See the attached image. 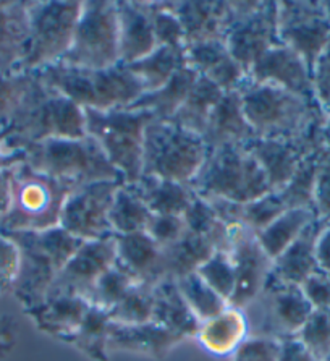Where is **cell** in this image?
<instances>
[{
	"label": "cell",
	"instance_id": "cell-42",
	"mask_svg": "<svg viewBox=\"0 0 330 361\" xmlns=\"http://www.w3.org/2000/svg\"><path fill=\"white\" fill-rule=\"evenodd\" d=\"M177 287L192 314L201 322L216 318L224 310L228 308V302L212 290L202 279L196 274H188L177 279Z\"/></svg>",
	"mask_w": 330,
	"mask_h": 361
},
{
	"label": "cell",
	"instance_id": "cell-59",
	"mask_svg": "<svg viewBox=\"0 0 330 361\" xmlns=\"http://www.w3.org/2000/svg\"><path fill=\"white\" fill-rule=\"evenodd\" d=\"M12 169L0 171V224L8 214L12 204Z\"/></svg>",
	"mask_w": 330,
	"mask_h": 361
},
{
	"label": "cell",
	"instance_id": "cell-4",
	"mask_svg": "<svg viewBox=\"0 0 330 361\" xmlns=\"http://www.w3.org/2000/svg\"><path fill=\"white\" fill-rule=\"evenodd\" d=\"M190 188L207 200L236 204L255 201L271 193V185L246 145H228L209 149L201 171Z\"/></svg>",
	"mask_w": 330,
	"mask_h": 361
},
{
	"label": "cell",
	"instance_id": "cell-29",
	"mask_svg": "<svg viewBox=\"0 0 330 361\" xmlns=\"http://www.w3.org/2000/svg\"><path fill=\"white\" fill-rule=\"evenodd\" d=\"M154 314L152 322L178 334L183 338L196 337L201 321L192 314L185 298L181 297L175 279L165 277L152 287Z\"/></svg>",
	"mask_w": 330,
	"mask_h": 361
},
{
	"label": "cell",
	"instance_id": "cell-57",
	"mask_svg": "<svg viewBox=\"0 0 330 361\" xmlns=\"http://www.w3.org/2000/svg\"><path fill=\"white\" fill-rule=\"evenodd\" d=\"M316 259L319 269L330 274V222L324 224L316 242Z\"/></svg>",
	"mask_w": 330,
	"mask_h": 361
},
{
	"label": "cell",
	"instance_id": "cell-17",
	"mask_svg": "<svg viewBox=\"0 0 330 361\" xmlns=\"http://www.w3.org/2000/svg\"><path fill=\"white\" fill-rule=\"evenodd\" d=\"M5 235H8L20 248V271L12 295H15L25 311L32 310L46 302L59 271L55 269L51 258L36 245L32 232Z\"/></svg>",
	"mask_w": 330,
	"mask_h": 361
},
{
	"label": "cell",
	"instance_id": "cell-27",
	"mask_svg": "<svg viewBox=\"0 0 330 361\" xmlns=\"http://www.w3.org/2000/svg\"><path fill=\"white\" fill-rule=\"evenodd\" d=\"M28 2L0 0V73L20 72L28 54Z\"/></svg>",
	"mask_w": 330,
	"mask_h": 361
},
{
	"label": "cell",
	"instance_id": "cell-34",
	"mask_svg": "<svg viewBox=\"0 0 330 361\" xmlns=\"http://www.w3.org/2000/svg\"><path fill=\"white\" fill-rule=\"evenodd\" d=\"M224 94L225 92L220 87L200 76L183 102V106L178 109V112L175 114L170 122L191 131V133L200 135L202 138L207 120Z\"/></svg>",
	"mask_w": 330,
	"mask_h": 361
},
{
	"label": "cell",
	"instance_id": "cell-43",
	"mask_svg": "<svg viewBox=\"0 0 330 361\" xmlns=\"http://www.w3.org/2000/svg\"><path fill=\"white\" fill-rule=\"evenodd\" d=\"M152 286H147V283H136L120 300L118 305L109 311L110 321L115 324H146V322H152Z\"/></svg>",
	"mask_w": 330,
	"mask_h": 361
},
{
	"label": "cell",
	"instance_id": "cell-52",
	"mask_svg": "<svg viewBox=\"0 0 330 361\" xmlns=\"http://www.w3.org/2000/svg\"><path fill=\"white\" fill-rule=\"evenodd\" d=\"M314 214L321 221L330 222V151L326 147L314 190Z\"/></svg>",
	"mask_w": 330,
	"mask_h": 361
},
{
	"label": "cell",
	"instance_id": "cell-58",
	"mask_svg": "<svg viewBox=\"0 0 330 361\" xmlns=\"http://www.w3.org/2000/svg\"><path fill=\"white\" fill-rule=\"evenodd\" d=\"M16 324L8 314L0 313V358H4L15 345Z\"/></svg>",
	"mask_w": 330,
	"mask_h": 361
},
{
	"label": "cell",
	"instance_id": "cell-20",
	"mask_svg": "<svg viewBox=\"0 0 330 361\" xmlns=\"http://www.w3.org/2000/svg\"><path fill=\"white\" fill-rule=\"evenodd\" d=\"M169 8L178 16L185 31L186 46L200 42L225 41L232 5L230 2H197V0H178L167 2Z\"/></svg>",
	"mask_w": 330,
	"mask_h": 361
},
{
	"label": "cell",
	"instance_id": "cell-1",
	"mask_svg": "<svg viewBox=\"0 0 330 361\" xmlns=\"http://www.w3.org/2000/svg\"><path fill=\"white\" fill-rule=\"evenodd\" d=\"M241 106L256 138L306 141L324 140L329 114L316 101L248 78L240 86Z\"/></svg>",
	"mask_w": 330,
	"mask_h": 361
},
{
	"label": "cell",
	"instance_id": "cell-22",
	"mask_svg": "<svg viewBox=\"0 0 330 361\" xmlns=\"http://www.w3.org/2000/svg\"><path fill=\"white\" fill-rule=\"evenodd\" d=\"M115 5L118 16L120 65L135 63L157 49L149 5L145 0H120Z\"/></svg>",
	"mask_w": 330,
	"mask_h": 361
},
{
	"label": "cell",
	"instance_id": "cell-7",
	"mask_svg": "<svg viewBox=\"0 0 330 361\" xmlns=\"http://www.w3.org/2000/svg\"><path fill=\"white\" fill-rule=\"evenodd\" d=\"M207 154L209 147L200 135L172 122L151 120L145 131L142 175L190 187Z\"/></svg>",
	"mask_w": 330,
	"mask_h": 361
},
{
	"label": "cell",
	"instance_id": "cell-37",
	"mask_svg": "<svg viewBox=\"0 0 330 361\" xmlns=\"http://www.w3.org/2000/svg\"><path fill=\"white\" fill-rule=\"evenodd\" d=\"M152 217L145 201L131 183H122L115 191L109 222L114 235H130L145 232Z\"/></svg>",
	"mask_w": 330,
	"mask_h": 361
},
{
	"label": "cell",
	"instance_id": "cell-56",
	"mask_svg": "<svg viewBox=\"0 0 330 361\" xmlns=\"http://www.w3.org/2000/svg\"><path fill=\"white\" fill-rule=\"evenodd\" d=\"M279 361H317L312 355L307 352L305 345L298 338H287L282 342Z\"/></svg>",
	"mask_w": 330,
	"mask_h": 361
},
{
	"label": "cell",
	"instance_id": "cell-15",
	"mask_svg": "<svg viewBox=\"0 0 330 361\" xmlns=\"http://www.w3.org/2000/svg\"><path fill=\"white\" fill-rule=\"evenodd\" d=\"M235 267V292L230 306L243 310L266 286L272 274L274 261L257 242L256 233L241 226H232V245L228 251Z\"/></svg>",
	"mask_w": 330,
	"mask_h": 361
},
{
	"label": "cell",
	"instance_id": "cell-21",
	"mask_svg": "<svg viewBox=\"0 0 330 361\" xmlns=\"http://www.w3.org/2000/svg\"><path fill=\"white\" fill-rule=\"evenodd\" d=\"M186 63L224 92L238 91L248 80L245 68L230 54L225 41L191 44L185 49Z\"/></svg>",
	"mask_w": 330,
	"mask_h": 361
},
{
	"label": "cell",
	"instance_id": "cell-2",
	"mask_svg": "<svg viewBox=\"0 0 330 361\" xmlns=\"http://www.w3.org/2000/svg\"><path fill=\"white\" fill-rule=\"evenodd\" d=\"M36 75L44 85L68 97L76 106L92 111L128 109L145 94L140 80L125 65L107 70H86L57 63L39 70Z\"/></svg>",
	"mask_w": 330,
	"mask_h": 361
},
{
	"label": "cell",
	"instance_id": "cell-51",
	"mask_svg": "<svg viewBox=\"0 0 330 361\" xmlns=\"http://www.w3.org/2000/svg\"><path fill=\"white\" fill-rule=\"evenodd\" d=\"M282 342L264 337H248L235 350L232 361H279Z\"/></svg>",
	"mask_w": 330,
	"mask_h": 361
},
{
	"label": "cell",
	"instance_id": "cell-26",
	"mask_svg": "<svg viewBox=\"0 0 330 361\" xmlns=\"http://www.w3.org/2000/svg\"><path fill=\"white\" fill-rule=\"evenodd\" d=\"M256 138L245 117L238 91L225 92L207 120L202 140L209 149L228 145H248Z\"/></svg>",
	"mask_w": 330,
	"mask_h": 361
},
{
	"label": "cell",
	"instance_id": "cell-23",
	"mask_svg": "<svg viewBox=\"0 0 330 361\" xmlns=\"http://www.w3.org/2000/svg\"><path fill=\"white\" fill-rule=\"evenodd\" d=\"M185 338L156 322L146 324H110L109 352H126L162 360Z\"/></svg>",
	"mask_w": 330,
	"mask_h": 361
},
{
	"label": "cell",
	"instance_id": "cell-60",
	"mask_svg": "<svg viewBox=\"0 0 330 361\" xmlns=\"http://www.w3.org/2000/svg\"><path fill=\"white\" fill-rule=\"evenodd\" d=\"M324 141H326V147L330 151V117L327 120L326 130H324Z\"/></svg>",
	"mask_w": 330,
	"mask_h": 361
},
{
	"label": "cell",
	"instance_id": "cell-46",
	"mask_svg": "<svg viewBox=\"0 0 330 361\" xmlns=\"http://www.w3.org/2000/svg\"><path fill=\"white\" fill-rule=\"evenodd\" d=\"M296 338L317 361H330V310L312 311Z\"/></svg>",
	"mask_w": 330,
	"mask_h": 361
},
{
	"label": "cell",
	"instance_id": "cell-31",
	"mask_svg": "<svg viewBox=\"0 0 330 361\" xmlns=\"http://www.w3.org/2000/svg\"><path fill=\"white\" fill-rule=\"evenodd\" d=\"M197 78H200V75L186 63L170 78L167 85H164L161 90L154 92L142 94L128 109H133V111H146L151 114L154 120L170 122L175 114L178 112V109L183 106V102L188 97Z\"/></svg>",
	"mask_w": 330,
	"mask_h": 361
},
{
	"label": "cell",
	"instance_id": "cell-14",
	"mask_svg": "<svg viewBox=\"0 0 330 361\" xmlns=\"http://www.w3.org/2000/svg\"><path fill=\"white\" fill-rule=\"evenodd\" d=\"M122 182H97L80 187L70 195L60 217V227L81 242L112 237L110 207Z\"/></svg>",
	"mask_w": 330,
	"mask_h": 361
},
{
	"label": "cell",
	"instance_id": "cell-48",
	"mask_svg": "<svg viewBox=\"0 0 330 361\" xmlns=\"http://www.w3.org/2000/svg\"><path fill=\"white\" fill-rule=\"evenodd\" d=\"M196 274L204 281L209 287L220 295V297L227 300L230 303V298L235 292V267L232 258L228 253L224 251H216L211 258H209Z\"/></svg>",
	"mask_w": 330,
	"mask_h": 361
},
{
	"label": "cell",
	"instance_id": "cell-18",
	"mask_svg": "<svg viewBox=\"0 0 330 361\" xmlns=\"http://www.w3.org/2000/svg\"><path fill=\"white\" fill-rule=\"evenodd\" d=\"M248 78L255 81V83L279 86L285 91L302 97V99L319 102L314 81H312V75L305 60L295 51H291L290 47L283 46L282 42L264 54L252 65L250 73H248Z\"/></svg>",
	"mask_w": 330,
	"mask_h": 361
},
{
	"label": "cell",
	"instance_id": "cell-55",
	"mask_svg": "<svg viewBox=\"0 0 330 361\" xmlns=\"http://www.w3.org/2000/svg\"><path fill=\"white\" fill-rule=\"evenodd\" d=\"M12 133V128L0 131V171H7L18 164L25 162L23 149H12L7 145V138Z\"/></svg>",
	"mask_w": 330,
	"mask_h": 361
},
{
	"label": "cell",
	"instance_id": "cell-36",
	"mask_svg": "<svg viewBox=\"0 0 330 361\" xmlns=\"http://www.w3.org/2000/svg\"><path fill=\"white\" fill-rule=\"evenodd\" d=\"M314 219L316 214L311 209H287L266 228L257 232L256 238L269 258L274 261L300 237V233Z\"/></svg>",
	"mask_w": 330,
	"mask_h": 361
},
{
	"label": "cell",
	"instance_id": "cell-25",
	"mask_svg": "<svg viewBox=\"0 0 330 361\" xmlns=\"http://www.w3.org/2000/svg\"><path fill=\"white\" fill-rule=\"evenodd\" d=\"M117 261L115 264L135 279L138 283L156 286L162 281V248L146 232L115 235Z\"/></svg>",
	"mask_w": 330,
	"mask_h": 361
},
{
	"label": "cell",
	"instance_id": "cell-13",
	"mask_svg": "<svg viewBox=\"0 0 330 361\" xmlns=\"http://www.w3.org/2000/svg\"><path fill=\"white\" fill-rule=\"evenodd\" d=\"M279 39L305 60L311 75L330 41L327 2L282 0L279 2Z\"/></svg>",
	"mask_w": 330,
	"mask_h": 361
},
{
	"label": "cell",
	"instance_id": "cell-5",
	"mask_svg": "<svg viewBox=\"0 0 330 361\" xmlns=\"http://www.w3.org/2000/svg\"><path fill=\"white\" fill-rule=\"evenodd\" d=\"M10 128L12 133L7 145L12 149H23L44 140H78L87 136L85 109L44 85L39 76Z\"/></svg>",
	"mask_w": 330,
	"mask_h": 361
},
{
	"label": "cell",
	"instance_id": "cell-38",
	"mask_svg": "<svg viewBox=\"0 0 330 361\" xmlns=\"http://www.w3.org/2000/svg\"><path fill=\"white\" fill-rule=\"evenodd\" d=\"M183 221L186 231L207 238L216 251L228 253L232 245V227L217 216L211 202L195 193V198L185 211Z\"/></svg>",
	"mask_w": 330,
	"mask_h": 361
},
{
	"label": "cell",
	"instance_id": "cell-53",
	"mask_svg": "<svg viewBox=\"0 0 330 361\" xmlns=\"http://www.w3.org/2000/svg\"><path fill=\"white\" fill-rule=\"evenodd\" d=\"M301 290L314 310H330V276L319 269L301 283Z\"/></svg>",
	"mask_w": 330,
	"mask_h": 361
},
{
	"label": "cell",
	"instance_id": "cell-12",
	"mask_svg": "<svg viewBox=\"0 0 330 361\" xmlns=\"http://www.w3.org/2000/svg\"><path fill=\"white\" fill-rule=\"evenodd\" d=\"M230 25L225 35L230 54L250 73L264 54L279 46V2L243 0L230 2Z\"/></svg>",
	"mask_w": 330,
	"mask_h": 361
},
{
	"label": "cell",
	"instance_id": "cell-54",
	"mask_svg": "<svg viewBox=\"0 0 330 361\" xmlns=\"http://www.w3.org/2000/svg\"><path fill=\"white\" fill-rule=\"evenodd\" d=\"M327 7L330 13V2H327ZM312 81H314L317 101L321 102L324 111L330 116V41L317 60L314 73H312Z\"/></svg>",
	"mask_w": 330,
	"mask_h": 361
},
{
	"label": "cell",
	"instance_id": "cell-39",
	"mask_svg": "<svg viewBox=\"0 0 330 361\" xmlns=\"http://www.w3.org/2000/svg\"><path fill=\"white\" fill-rule=\"evenodd\" d=\"M324 152H326V146L305 157L290 182L285 185L283 190L279 191L280 200L287 209L314 211V190Z\"/></svg>",
	"mask_w": 330,
	"mask_h": 361
},
{
	"label": "cell",
	"instance_id": "cell-28",
	"mask_svg": "<svg viewBox=\"0 0 330 361\" xmlns=\"http://www.w3.org/2000/svg\"><path fill=\"white\" fill-rule=\"evenodd\" d=\"M326 221L314 219L300 237L277 259H274L272 274L285 283L301 286L307 277L319 271L316 259V242Z\"/></svg>",
	"mask_w": 330,
	"mask_h": 361
},
{
	"label": "cell",
	"instance_id": "cell-35",
	"mask_svg": "<svg viewBox=\"0 0 330 361\" xmlns=\"http://www.w3.org/2000/svg\"><path fill=\"white\" fill-rule=\"evenodd\" d=\"M186 65L185 49L157 47L149 56L135 63L125 65L133 73L146 92H154L167 85L170 78Z\"/></svg>",
	"mask_w": 330,
	"mask_h": 361
},
{
	"label": "cell",
	"instance_id": "cell-9",
	"mask_svg": "<svg viewBox=\"0 0 330 361\" xmlns=\"http://www.w3.org/2000/svg\"><path fill=\"white\" fill-rule=\"evenodd\" d=\"M81 10L80 0L28 2L30 42L20 72H39L62 62L73 42Z\"/></svg>",
	"mask_w": 330,
	"mask_h": 361
},
{
	"label": "cell",
	"instance_id": "cell-6",
	"mask_svg": "<svg viewBox=\"0 0 330 361\" xmlns=\"http://www.w3.org/2000/svg\"><path fill=\"white\" fill-rule=\"evenodd\" d=\"M25 162L42 172L76 187L97 182L125 180L91 136L78 140H44L23 147Z\"/></svg>",
	"mask_w": 330,
	"mask_h": 361
},
{
	"label": "cell",
	"instance_id": "cell-45",
	"mask_svg": "<svg viewBox=\"0 0 330 361\" xmlns=\"http://www.w3.org/2000/svg\"><path fill=\"white\" fill-rule=\"evenodd\" d=\"M32 238L44 253L51 258L59 272L63 269V266L73 258L80 246L85 243L60 226L42 232H32Z\"/></svg>",
	"mask_w": 330,
	"mask_h": 361
},
{
	"label": "cell",
	"instance_id": "cell-8",
	"mask_svg": "<svg viewBox=\"0 0 330 361\" xmlns=\"http://www.w3.org/2000/svg\"><path fill=\"white\" fill-rule=\"evenodd\" d=\"M86 135L101 146L110 164L122 173L125 183H136L142 177L145 131L154 117L146 111L85 109Z\"/></svg>",
	"mask_w": 330,
	"mask_h": 361
},
{
	"label": "cell",
	"instance_id": "cell-49",
	"mask_svg": "<svg viewBox=\"0 0 330 361\" xmlns=\"http://www.w3.org/2000/svg\"><path fill=\"white\" fill-rule=\"evenodd\" d=\"M20 271V248L8 235L0 232V298L13 292Z\"/></svg>",
	"mask_w": 330,
	"mask_h": 361
},
{
	"label": "cell",
	"instance_id": "cell-24",
	"mask_svg": "<svg viewBox=\"0 0 330 361\" xmlns=\"http://www.w3.org/2000/svg\"><path fill=\"white\" fill-rule=\"evenodd\" d=\"M87 300L78 295H51L36 308L25 311L35 321L37 329L47 336L68 342L90 310Z\"/></svg>",
	"mask_w": 330,
	"mask_h": 361
},
{
	"label": "cell",
	"instance_id": "cell-19",
	"mask_svg": "<svg viewBox=\"0 0 330 361\" xmlns=\"http://www.w3.org/2000/svg\"><path fill=\"white\" fill-rule=\"evenodd\" d=\"M324 146V140L283 141L267 138H252L246 145L266 173L271 190L275 193L285 188L305 157Z\"/></svg>",
	"mask_w": 330,
	"mask_h": 361
},
{
	"label": "cell",
	"instance_id": "cell-44",
	"mask_svg": "<svg viewBox=\"0 0 330 361\" xmlns=\"http://www.w3.org/2000/svg\"><path fill=\"white\" fill-rule=\"evenodd\" d=\"M136 283L138 282L128 272L114 264L107 272H104L96 282V286L92 287L90 295H87V303L109 313Z\"/></svg>",
	"mask_w": 330,
	"mask_h": 361
},
{
	"label": "cell",
	"instance_id": "cell-32",
	"mask_svg": "<svg viewBox=\"0 0 330 361\" xmlns=\"http://www.w3.org/2000/svg\"><path fill=\"white\" fill-rule=\"evenodd\" d=\"M214 253L216 248L207 238L186 231L177 242L162 248V276L177 281L195 274Z\"/></svg>",
	"mask_w": 330,
	"mask_h": 361
},
{
	"label": "cell",
	"instance_id": "cell-3",
	"mask_svg": "<svg viewBox=\"0 0 330 361\" xmlns=\"http://www.w3.org/2000/svg\"><path fill=\"white\" fill-rule=\"evenodd\" d=\"M73 183L37 172L26 162L12 169V204L0 224V232H42L60 226V217Z\"/></svg>",
	"mask_w": 330,
	"mask_h": 361
},
{
	"label": "cell",
	"instance_id": "cell-41",
	"mask_svg": "<svg viewBox=\"0 0 330 361\" xmlns=\"http://www.w3.org/2000/svg\"><path fill=\"white\" fill-rule=\"evenodd\" d=\"M36 83L35 72L0 73V130L12 127Z\"/></svg>",
	"mask_w": 330,
	"mask_h": 361
},
{
	"label": "cell",
	"instance_id": "cell-47",
	"mask_svg": "<svg viewBox=\"0 0 330 361\" xmlns=\"http://www.w3.org/2000/svg\"><path fill=\"white\" fill-rule=\"evenodd\" d=\"M152 21V31L157 47L186 49L185 31L178 16L169 8L167 2H147Z\"/></svg>",
	"mask_w": 330,
	"mask_h": 361
},
{
	"label": "cell",
	"instance_id": "cell-30",
	"mask_svg": "<svg viewBox=\"0 0 330 361\" xmlns=\"http://www.w3.org/2000/svg\"><path fill=\"white\" fill-rule=\"evenodd\" d=\"M196 338L206 352L216 355V357L233 355L235 350L248 338L245 313L228 305V308L224 310L216 318L201 322Z\"/></svg>",
	"mask_w": 330,
	"mask_h": 361
},
{
	"label": "cell",
	"instance_id": "cell-16",
	"mask_svg": "<svg viewBox=\"0 0 330 361\" xmlns=\"http://www.w3.org/2000/svg\"><path fill=\"white\" fill-rule=\"evenodd\" d=\"M115 261H117L115 235L85 242L55 277L47 297L68 293L87 300L92 287L96 286L104 272H107L115 264Z\"/></svg>",
	"mask_w": 330,
	"mask_h": 361
},
{
	"label": "cell",
	"instance_id": "cell-40",
	"mask_svg": "<svg viewBox=\"0 0 330 361\" xmlns=\"http://www.w3.org/2000/svg\"><path fill=\"white\" fill-rule=\"evenodd\" d=\"M110 316L107 311L90 306L85 319L67 343L73 345L87 358L94 361H109V331Z\"/></svg>",
	"mask_w": 330,
	"mask_h": 361
},
{
	"label": "cell",
	"instance_id": "cell-33",
	"mask_svg": "<svg viewBox=\"0 0 330 361\" xmlns=\"http://www.w3.org/2000/svg\"><path fill=\"white\" fill-rule=\"evenodd\" d=\"M131 185L152 214L183 216L190 202L195 198V191L188 185L172 182V180L142 175L136 183Z\"/></svg>",
	"mask_w": 330,
	"mask_h": 361
},
{
	"label": "cell",
	"instance_id": "cell-11",
	"mask_svg": "<svg viewBox=\"0 0 330 361\" xmlns=\"http://www.w3.org/2000/svg\"><path fill=\"white\" fill-rule=\"evenodd\" d=\"M60 63L86 70H107L120 65L118 16L115 2H82L73 42Z\"/></svg>",
	"mask_w": 330,
	"mask_h": 361
},
{
	"label": "cell",
	"instance_id": "cell-50",
	"mask_svg": "<svg viewBox=\"0 0 330 361\" xmlns=\"http://www.w3.org/2000/svg\"><path fill=\"white\" fill-rule=\"evenodd\" d=\"M149 237L161 248L172 245L183 237L186 226L183 216H169V214H152L146 231Z\"/></svg>",
	"mask_w": 330,
	"mask_h": 361
},
{
	"label": "cell",
	"instance_id": "cell-61",
	"mask_svg": "<svg viewBox=\"0 0 330 361\" xmlns=\"http://www.w3.org/2000/svg\"><path fill=\"white\" fill-rule=\"evenodd\" d=\"M5 130H7V128H5ZM0 131H4V130H0Z\"/></svg>",
	"mask_w": 330,
	"mask_h": 361
},
{
	"label": "cell",
	"instance_id": "cell-10",
	"mask_svg": "<svg viewBox=\"0 0 330 361\" xmlns=\"http://www.w3.org/2000/svg\"><path fill=\"white\" fill-rule=\"evenodd\" d=\"M241 311L248 322V337L283 342L296 337L314 308L300 286L285 283L271 274L261 293Z\"/></svg>",
	"mask_w": 330,
	"mask_h": 361
}]
</instances>
